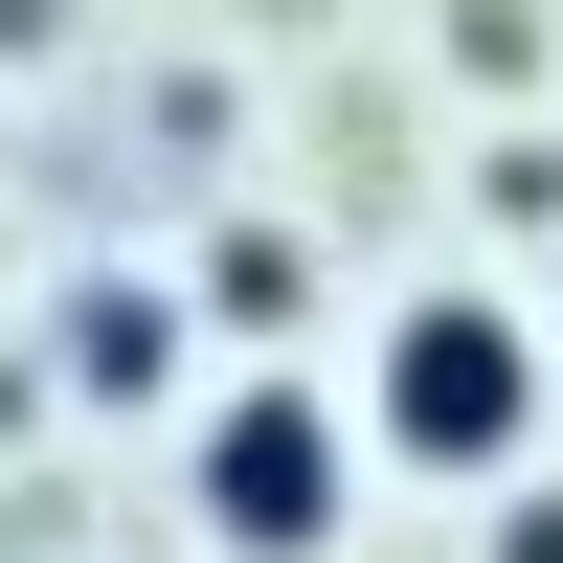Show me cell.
<instances>
[{
	"mask_svg": "<svg viewBox=\"0 0 563 563\" xmlns=\"http://www.w3.org/2000/svg\"><path fill=\"white\" fill-rule=\"evenodd\" d=\"M203 519H225V563H316L339 541V429H316L294 384H249L203 429Z\"/></svg>",
	"mask_w": 563,
	"mask_h": 563,
	"instance_id": "6da1fadb",
	"label": "cell"
},
{
	"mask_svg": "<svg viewBox=\"0 0 563 563\" xmlns=\"http://www.w3.org/2000/svg\"><path fill=\"white\" fill-rule=\"evenodd\" d=\"M519 406H541L519 316L451 294V316H406V339H384V429H406V451H451V474H474V451H519Z\"/></svg>",
	"mask_w": 563,
	"mask_h": 563,
	"instance_id": "7a4b0ae2",
	"label": "cell"
},
{
	"mask_svg": "<svg viewBox=\"0 0 563 563\" xmlns=\"http://www.w3.org/2000/svg\"><path fill=\"white\" fill-rule=\"evenodd\" d=\"M496 563H563V496H519V519H496Z\"/></svg>",
	"mask_w": 563,
	"mask_h": 563,
	"instance_id": "3957f363",
	"label": "cell"
}]
</instances>
